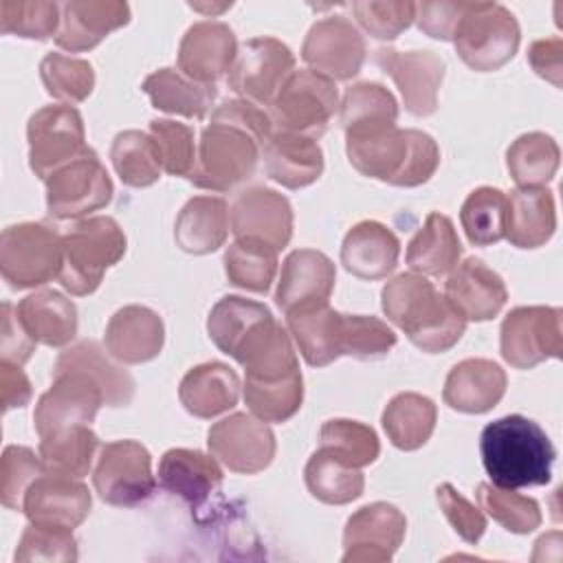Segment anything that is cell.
<instances>
[{
  "label": "cell",
  "mask_w": 563,
  "mask_h": 563,
  "mask_svg": "<svg viewBox=\"0 0 563 563\" xmlns=\"http://www.w3.org/2000/svg\"><path fill=\"white\" fill-rule=\"evenodd\" d=\"M273 134L268 112L246 99H227L202 130L189 180L209 191H229L246 183L262 158V145Z\"/></svg>",
  "instance_id": "obj_1"
},
{
  "label": "cell",
  "mask_w": 563,
  "mask_h": 563,
  "mask_svg": "<svg viewBox=\"0 0 563 563\" xmlns=\"http://www.w3.org/2000/svg\"><path fill=\"white\" fill-rule=\"evenodd\" d=\"M345 152L358 174L396 187H418L440 165V147L433 136L398 125L345 132Z\"/></svg>",
  "instance_id": "obj_2"
},
{
  "label": "cell",
  "mask_w": 563,
  "mask_h": 563,
  "mask_svg": "<svg viewBox=\"0 0 563 563\" xmlns=\"http://www.w3.org/2000/svg\"><path fill=\"white\" fill-rule=\"evenodd\" d=\"M479 453L490 482L512 490L548 484L556 457L548 433L519 413L486 424L479 438Z\"/></svg>",
  "instance_id": "obj_3"
},
{
  "label": "cell",
  "mask_w": 563,
  "mask_h": 563,
  "mask_svg": "<svg viewBox=\"0 0 563 563\" xmlns=\"http://www.w3.org/2000/svg\"><path fill=\"white\" fill-rule=\"evenodd\" d=\"M385 317L429 354L451 350L466 330V319L418 273H400L380 292Z\"/></svg>",
  "instance_id": "obj_4"
},
{
  "label": "cell",
  "mask_w": 563,
  "mask_h": 563,
  "mask_svg": "<svg viewBox=\"0 0 563 563\" xmlns=\"http://www.w3.org/2000/svg\"><path fill=\"white\" fill-rule=\"evenodd\" d=\"M64 262L59 284L70 295H90L99 288L103 273L125 255V233L110 216H92L75 222L62 235Z\"/></svg>",
  "instance_id": "obj_5"
},
{
  "label": "cell",
  "mask_w": 563,
  "mask_h": 563,
  "mask_svg": "<svg viewBox=\"0 0 563 563\" xmlns=\"http://www.w3.org/2000/svg\"><path fill=\"white\" fill-rule=\"evenodd\" d=\"M451 42L468 68L490 73L515 57L521 42V29L517 18L504 4L468 2Z\"/></svg>",
  "instance_id": "obj_6"
},
{
  "label": "cell",
  "mask_w": 563,
  "mask_h": 563,
  "mask_svg": "<svg viewBox=\"0 0 563 563\" xmlns=\"http://www.w3.org/2000/svg\"><path fill=\"white\" fill-rule=\"evenodd\" d=\"M62 235L51 224L20 222L7 227L0 235V271L15 290L53 282L62 273Z\"/></svg>",
  "instance_id": "obj_7"
},
{
  "label": "cell",
  "mask_w": 563,
  "mask_h": 563,
  "mask_svg": "<svg viewBox=\"0 0 563 563\" xmlns=\"http://www.w3.org/2000/svg\"><path fill=\"white\" fill-rule=\"evenodd\" d=\"M339 110V92L332 79L306 68L295 70L273 103L268 117L273 132L319 139Z\"/></svg>",
  "instance_id": "obj_8"
},
{
  "label": "cell",
  "mask_w": 563,
  "mask_h": 563,
  "mask_svg": "<svg viewBox=\"0 0 563 563\" xmlns=\"http://www.w3.org/2000/svg\"><path fill=\"white\" fill-rule=\"evenodd\" d=\"M561 308L519 306L512 308L499 330V350L506 363L517 369H532L563 352Z\"/></svg>",
  "instance_id": "obj_9"
},
{
  "label": "cell",
  "mask_w": 563,
  "mask_h": 563,
  "mask_svg": "<svg viewBox=\"0 0 563 563\" xmlns=\"http://www.w3.org/2000/svg\"><path fill=\"white\" fill-rule=\"evenodd\" d=\"M26 139L29 165L42 180L90 150L86 145L84 119L79 110L68 103L44 106L31 114Z\"/></svg>",
  "instance_id": "obj_10"
},
{
  "label": "cell",
  "mask_w": 563,
  "mask_h": 563,
  "mask_svg": "<svg viewBox=\"0 0 563 563\" xmlns=\"http://www.w3.org/2000/svg\"><path fill=\"white\" fill-rule=\"evenodd\" d=\"M295 73L292 51L275 37H251L238 46L227 84L240 99L271 106L286 79Z\"/></svg>",
  "instance_id": "obj_11"
},
{
  "label": "cell",
  "mask_w": 563,
  "mask_h": 563,
  "mask_svg": "<svg viewBox=\"0 0 563 563\" xmlns=\"http://www.w3.org/2000/svg\"><path fill=\"white\" fill-rule=\"evenodd\" d=\"M92 484L97 495L110 506L130 508L145 501L156 488L150 451L136 440L103 444Z\"/></svg>",
  "instance_id": "obj_12"
},
{
  "label": "cell",
  "mask_w": 563,
  "mask_h": 563,
  "mask_svg": "<svg viewBox=\"0 0 563 563\" xmlns=\"http://www.w3.org/2000/svg\"><path fill=\"white\" fill-rule=\"evenodd\" d=\"M46 209L57 220L84 218L112 200V180L99 156L88 150L46 180Z\"/></svg>",
  "instance_id": "obj_13"
},
{
  "label": "cell",
  "mask_w": 563,
  "mask_h": 563,
  "mask_svg": "<svg viewBox=\"0 0 563 563\" xmlns=\"http://www.w3.org/2000/svg\"><path fill=\"white\" fill-rule=\"evenodd\" d=\"M211 455L229 471L253 475L264 471L277 451L271 427L251 413H231L207 433Z\"/></svg>",
  "instance_id": "obj_14"
},
{
  "label": "cell",
  "mask_w": 563,
  "mask_h": 563,
  "mask_svg": "<svg viewBox=\"0 0 563 563\" xmlns=\"http://www.w3.org/2000/svg\"><path fill=\"white\" fill-rule=\"evenodd\" d=\"M365 53L361 31L345 15H330L314 22L301 46V59L310 70L332 81H347L358 75Z\"/></svg>",
  "instance_id": "obj_15"
},
{
  "label": "cell",
  "mask_w": 563,
  "mask_h": 563,
  "mask_svg": "<svg viewBox=\"0 0 563 563\" xmlns=\"http://www.w3.org/2000/svg\"><path fill=\"white\" fill-rule=\"evenodd\" d=\"M106 405L103 391L95 378L84 372H64L53 376V385L44 391L33 411V424L40 438L75 424H90Z\"/></svg>",
  "instance_id": "obj_16"
},
{
  "label": "cell",
  "mask_w": 563,
  "mask_h": 563,
  "mask_svg": "<svg viewBox=\"0 0 563 563\" xmlns=\"http://www.w3.org/2000/svg\"><path fill=\"white\" fill-rule=\"evenodd\" d=\"M407 532L405 515L387 504L374 501L358 508L343 530V563H385L400 548Z\"/></svg>",
  "instance_id": "obj_17"
},
{
  "label": "cell",
  "mask_w": 563,
  "mask_h": 563,
  "mask_svg": "<svg viewBox=\"0 0 563 563\" xmlns=\"http://www.w3.org/2000/svg\"><path fill=\"white\" fill-rule=\"evenodd\" d=\"M376 66L387 73L402 95L405 108L416 117H429L438 108V90L444 79V62L431 51H396L383 46L374 53Z\"/></svg>",
  "instance_id": "obj_18"
},
{
  "label": "cell",
  "mask_w": 563,
  "mask_h": 563,
  "mask_svg": "<svg viewBox=\"0 0 563 563\" xmlns=\"http://www.w3.org/2000/svg\"><path fill=\"white\" fill-rule=\"evenodd\" d=\"M229 224L235 240H260L282 251L292 238V207L275 189L249 187L233 198Z\"/></svg>",
  "instance_id": "obj_19"
},
{
  "label": "cell",
  "mask_w": 563,
  "mask_h": 563,
  "mask_svg": "<svg viewBox=\"0 0 563 563\" xmlns=\"http://www.w3.org/2000/svg\"><path fill=\"white\" fill-rule=\"evenodd\" d=\"M92 497L79 477L44 471L24 493L22 512L31 523L73 530L88 517Z\"/></svg>",
  "instance_id": "obj_20"
},
{
  "label": "cell",
  "mask_w": 563,
  "mask_h": 563,
  "mask_svg": "<svg viewBox=\"0 0 563 563\" xmlns=\"http://www.w3.org/2000/svg\"><path fill=\"white\" fill-rule=\"evenodd\" d=\"M336 282L332 260L314 249H297L286 255L277 282L275 301L284 314L328 303Z\"/></svg>",
  "instance_id": "obj_21"
},
{
  "label": "cell",
  "mask_w": 563,
  "mask_h": 563,
  "mask_svg": "<svg viewBox=\"0 0 563 563\" xmlns=\"http://www.w3.org/2000/svg\"><path fill=\"white\" fill-rule=\"evenodd\" d=\"M238 55V42L229 24L202 20L187 29L178 46V70L198 81L213 84L229 73Z\"/></svg>",
  "instance_id": "obj_22"
},
{
  "label": "cell",
  "mask_w": 563,
  "mask_h": 563,
  "mask_svg": "<svg viewBox=\"0 0 563 563\" xmlns=\"http://www.w3.org/2000/svg\"><path fill=\"white\" fill-rule=\"evenodd\" d=\"M249 380H279L301 372L290 332L271 314L260 321L231 354Z\"/></svg>",
  "instance_id": "obj_23"
},
{
  "label": "cell",
  "mask_w": 563,
  "mask_h": 563,
  "mask_svg": "<svg viewBox=\"0 0 563 563\" xmlns=\"http://www.w3.org/2000/svg\"><path fill=\"white\" fill-rule=\"evenodd\" d=\"M444 297L466 321H488L504 308L508 290L493 268L477 257H468L449 273Z\"/></svg>",
  "instance_id": "obj_24"
},
{
  "label": "cell",
  "mask_w": 563,
  "mask_h": 563,
  "mask_svg": "<svg viewBox=\"0 0 563 563\" xmlns=\"http://www.w3.org/2000/svg\"><path fill=\"white\" fill-rule=\"evenodd\" d=\"M103 341L119 363L139 365L158 356L165 343V325L152 308L130 303L110 317Z\"/></svg>",
  "instance_id": "obj_25"
},
{
  "label": "cell",
  "mask_w": 563,
  "mask_h": 563,
  "mask_svg": "<svg viewBox=\"0 0 563 563\" xmlns=\"http://www.w3.org/2000/svg\"><path fill=\"white\" fill-rule=\"evenodd\" d=\"M130 22L128 2L119 0H70L62 4V24L55 44L70 53L95 48L112 31Z\"/></svg>",
  "instance_id": "obj_26"
},
{
  "label": "cell",
  "mask_w": 563,
  "mask_h": 563,
  "mask_svg": "<svg viewBox=\"0 0 563 563\" xmlns=\"http://www.w3.org/2000/svg\"><path fill=\"white\" fill-rule=\"evenodd\" d=\"M506 372L488 358H464L451 367L442 398L462 413H484L506 394Z\"/></svg>",
  "instance_id": "obj_27"
},
{
  "label": "cell",
  "mask_w": 563,
  "mask_h": 563,
  "mask_svg": "<svg viewBox=\"0 0 563 563\" xmlns=\"http://www.w3.org/2000/svg\"><path fill=\"white\" fill-rule=\"evenodd\" d=\"M400 255V242L389 227L376 220L354 224L341 244V264L361 279H383L394 273Z\"/></svg>",
  "instance_id": "obj_28"
},
{
  "label": "cell",
  "mask_w": 563,
  "mask_h": 563,
  "mask_svg": "<svg viewBox=\"0 0 563 563\" xmlns=\"http://www.w3.org/2000/svg\"><path fill=\"white\" fill-rule=\"evenodd\" d=\"M268 178L286 189H301L323 174V152L314 139L288 132H273L262 145Z\"/></svg>",
  "instance_id": "obj_29"
},
{
  "label": "cell",
  "mask_w": 563,
  "mask_h": 563,
  "mask_svg": "<svg viewBox=\"0 0 563 563\" xmlns=\"http://www.w3.org/2000/svg\"><path fill=\"white\" fill-rule=\"evenodd\" d=\"M158 484L185 499L200 506L222 486V468L216 457L196 449H169L158 464Z\"/></svg>",
  "instance_id": "obj_30"
},
{
  "label": "cell",
  "mask_w": 563,
  "mask_h": 563,
  "mask_svg": "<svg viewBox=\"0 0 563 563\" xmlns=\"http://www.w3.org/2000/svg\"><path fill=\"white\" fill-rule=\"evenodd\" d=\"M178 398L191 416L209 420L238 405L240 378L220 361L200 363L183 376Z\"/></svg>",
  "instance_id": "obj_31"
},
{
  "label": "cell",
  "mask_w": 563,
  "mask_h": 563,
  "mask_svg": "<svg viewBox=\"0 0 563 563\" xmlns=\"http://www.w3.org/2000/svg\"><path fill=\"white\" fill-rule=\"evenodd\" d=\"M286 325L308 365L323 367L343 356V312L328 303L286 314Z\"/></svg>",
  "instance_id": "obj_32"
},
{
  "label": "cell",
  "mask_w": 563,
  "mask_h": 563,
  "mask_svg": "<svg viewBox=\"0 0 563 563\" xmlns=\"http://www.w3.org/2000/svg\"><path fill=\"white\" fill-rule=\"evenodd\" d=\"M108 354L97 341H79L57 356L53 376L64 372H84L99 383L108 407H125L134 398V378L123 369V365L114 363V356Z\"/></svg>",
  "instance_id": "obj_33"
},
{
  "label": "cell",
  "mask_w": 563,
  "mask_h": 563,
  "mask_svg": "<svg viewBox=\"0 0 563 563\" xmlns=\"http://www.w3.org/2000/svg\"><path fill=\"white\" fill-rule=\"evenodd\" d=\"M506 238L517 249L543 246L556 229L554 196L545 187H517L506 196Z\"/></svg>",
  "instance_id": "obj_34"
},
{
  "label": "cell",
  "mask_w": 563,
  "mask_h": 563,
  "mask_svg": "<svg viewBox=\"0 0 563 563\" xmlns=\"http://www.w3.org/2000/svg\"><path fill=\"white\" fill-rule=\"evenodd\" d=\"M15 312L35 343L64 347L77 336V308L59 290L31 292L15 306Z\"/></svg>",
  "instance_id": "obj_35"
},
{
  "label": "cell",
  "mask_w": 563,
  "mask_h": 563,
  "mask_svg": "<svg viewBox=\"0 0 563 563\" xmlns=\"http://www.w3.org/2000/svg\"><path fill=\"white\" fill-rule=\"evenodd\" d=\"M229 209L218 196H196L185 202L176 218V244L191 255L218 251L229 235Z\"/></svg>",
  "instance_id": "obj_36"
},
{
  "label": "cell",
  "mask_w": 563,
  "mask_h": 563,
  "mask_svg": "<svg viewBox=\"0 0 563 563\" xmlns=\"http://www.w3.org/2000/svg\"><path fill=\"white\" fill-rule=\"evenodd\" d=\"M462 257V244L453 222L438 211H431L422 229L407 246V264L418 275H449Z\"/></svg>",
  "instance_id": "obj_37"
},
{
  "label": "cell",
  "mask_w": 563,
  "mask_h": 563,
  "mask_svg": "<svg viewBox=\"0 0 563 563\" xmlns=\"http://www.w3.org/2000/svg\"><path fill=\"white\" fill-rule=\"evenodd\" d=\"M141 88L156 110L189 119H205L218 95L213 84H198L174 68L150 73Z\"/></svg>",
  "instance_id": "obj_38"
},
{
  "label": "cell",
  "mask_w": 563,
  "mask_h": 563,
  "mask_svg": "<svg viewBox=\"0 0 563 563\" xmlns=\"http://www.w3.org/2000/svg\"><path fill=\"white\" fill-rule=\"evenodd\" d=\"M438 420V409L431 398L402 391L396 394L383 411V429L389 442L400 451H416L431 438Z\"/></svg>",
  "instance_id": "obj_39"
},
{
  "label": "cell",
  "mask_w": 563,
  "mask_h": 563,
  "mask_svg": "<svg viewBox=\"0 0 563 563\" xmlns=\"http://www.w3.org/2000/svg\"><path fill=\"white\" fill-rule=\"evenodd\" d=\"M97 449L99 438L90 424H75L40 438V460L44 471L79 479L90 473Z\"/></svg>",
  "instance_id": "obj_40"
},
{
  "label": "cell",
  "mask_w": 563,
  "mask_h": 563,
  "mask_svg": "<svg viewBox=\"0 0 563 563\" xmlns=\"http://www.w3.org/2000/svg\"><path fill=\"white\" fill-rule=\"evenodd\" d=\"M559 161L556 141L543 132L521 134L506 152V165L517 187H545L554 178Z\"/></svg>",
  "instance_id": "obj_41"
},
{
  "label": "cell",
  "mask_w": 563,
  "mask_h": 563,
  "mask_svg": "<svg viewBox=\"0 0 563 563\" xmlns=\"http://www.w3.org/2000/svg\"><path fill=\"white\" fill-rule=\"evenodd\" d=\"M303 479L314 499L332 506H343L358 499L365 488V477L361 468L339 462L323 449L310 455Z\"/></svg>",
  "instance_id": "obj_42"
},
{
  "label": "cell",
  "mask_w": 563,
  "mask_h": 563,
  "mask_svg": "<svg viewBox=\"0 0 563 563\" xmlns=\"http://www.w3.org/2000/svg\"><path fill=\"white\" fill-rule=\"evenodd\" d=\"M224 273L238 288L266 295L277 273V251L260 240L240 238L224 251Z\"/></svg>",
  "instance_id": "obj_43"
},
{
  "label": "cell",
  "mask_w": 563,
  "mask_h": 563,
  "mask_svg": "<svg viewBox=\"0 0 563 563\" xmlns=\"http://www.w3.org/2000/svg\"><path fill=\"white\" fill-rule=\"evenodd\" d=\"M273 312L260 303V301H251L238 295H229L222 297L209 312L207 319V332L209 339L213 341V345L224 352V354H233L235 347L240 345V341L266 317H271Z\"/></svg>",
  "instance_id": "obj_44"
},
{
  "label": "cell",
  "mask_w": 563,
  "mask_h": 563,
  "mask_svg": "<svg viewBox=\"0 0 563 563\" xmlns=\"http://www.w3.org/2000/svg\"><path fill=\"white\" fill-rule=\"evenodd\" d=\"M339 108L341 125L345 132L378 125H396L398 121L396 97L383 84L376 81H358L350 86Z\"/></svg>",
  "instance_id": "obj_45"
},
{
  "label": "cell",
  "mask_w": 563,
  "mask_h": 563,
  "mask_svg": "<svg viewBox=\"0 0 563 563\" xmlns=\"http://www.w3.org/2000/svg\"><path fill=\"white\" fill-rule=\"evenodd\" d=\"M110 161L121 183L130 187H150L163 172L152 136L141 130L119 132L110 147Z\"/></svg>",
  "instance_id": "obj_46"
},
{
  "label": "cell",
  "mask_w": 563,
  "mask_h": 563,
  "mask_svg": "<svg viewBox=\"0 0 563 563\" xmlns=\"http://www.w3.org/2000/svg\"><path fill=\"white\" fill-rule=\"evenodd\" d=\"M506 211L508 200L501 189H473L460 209V222L468 242L475 246H488L506 238Z\"/></svg>",
  "instance_id": "obj_47"
},
{
  "label": "cell",
  "mask_w": 563,
  "mask_h": 563,
  "mask_svg": "<svg viewBox=\"0 0 563 563\" xmlns=\"http://www.w3.org/2000/svg\"><path fill=\"white\" fill-rule=\"evenodd\" d=\"M244 402L249 411L264 422L290 420L303 402L301 372L279 380H249L244 378Z\"/></svg>",
  "instance_id": "obj_48"
},
{
  "label": "cell",
  "mask_w": 563,
  "mask_h": 563,
  "mask_svg": "<svg viewBox=\"0 0 563 563\" xmlns=\"http://www.w3.org/2000/svg\"><path fill=\"white\" fill-rule=\"evenodd\" d=\"M319 442H321L319 449H323L339 462L354 468H363L372 464L380 453V442L376 431L363 422L345 420V418H334L323 422L319 431Z\"/></svg>",
  "instance_id": "obj_49"
},
{
  "label": "cell",
  "mask_w": 563,
  "mask_h": 563,
  "mask_svg": "<svg viewBox=\"0 0 563 563\" xmlns=\"http://www.w3.org/2000/svg\"><path fill=\"white\" fill-rule=\"evenodd\" d=\"M475 495L482 510L508 532L528 534L541 526V508L532 497L484 482L477 486Z\"/></svg>",
  "instance_id": "obj_50"
},
{
  "label": "cell",
  "mask_w": 563,
  "mask_h": 563,
  "mask_svg": "<svg viewBox=\"0 0 563 563\" xmlns=\"http://www.w3.org/2000/svg\"><path fill=\"white\" fill-rule=\"evenodd\" d=\"M40 77L46 92L53 99L70 103H79L90 97L95 88V70L90 62L62 55V53H46L40 64Z\"/></svg>",
  "instance_id": "obj_51"
},
{
  "label": "cell",
  "mask_w": 563,
  "mask_h": 563,
  "mask_svg": "<svg viewBox=\"0 0 563 563\" xmlns=\"http://www.w3.org/2000/svg\"><path fill=\"white\" fill-rule=\"evenodd\" d=\"M62 24V4L46 0H2L0 31L26 40H48Z\"/></svg>",
  "instance_id": "obj_52"
},
{
  "label": "cell",
  "mask_w": 563,
  "mask_h": 563,
  "mask_svg": "<svg viewBox=\"0 0 563 563\" xmlns=\"http://www.w3.org/2000/svg\"><path fill=\"white\" fill-rule=\"evenodd\" d=\"M150 136L154 141L161 167L169 176H187L196 165V141L194 130L187 123L172 119H154L150 121Z\"/></svg>",
  "instance_id": "obj_53"
},
{
  "label": "cell",
  "mask_w": 563,
  "mask_h": 563,
  "mask_svg": "<svg viewBox=\"0 0 563 563\" xmlns=\"http://www.w3.org/2000/svg\"><path fill=\"white\" fill-rule=\"evenodd\" d=\"M44 473L40 453L29 446L11 444L2 453L0 462V499L11 510H22L26 488Z\"/></svg>",
  "instance_id": "obj_54"
},
{
  "label": "cell",
  "mask_w": 563,
  "mask_h": 563,
  "mask_svg": "<svg viewBox=\"0 0 563 563\" xmlns=\"http://www.w3.org/2000/svg\"><path fill=\"white\" fill-rule=\"evenodd\" d=\"M18 563H31V561H77V541L73 537V530L55 528V526H40L31 523L24 528L18 550H15Z\"/></svg>",
  "instance_id": "obj_55"
},
{
  "label": "cell",
  "mask_w": 563,
  "mask_h": 563,
  "mask_svg": "<svg viewBox=\"0 0 563 563\" xmlns=\"http://www.w3.org/2000/svg\"><path fill=\"white\" fill-rule=\"evenodd\" d=\"M356 22L376 40H396L416 20V2H352Z\"/></svg>",
  "instance_id": "obj_56"
},
{
  "label": "cell",
  "mask_w": 563,
  "mask_h": 563,
  "mask_svg": "<svg viewBox=\"0 0 563 563\" xmlns=\"http://www.w3.org/2000/svg\"><path fill=\"white\" fill-rule=\"evenodd\" d=\"M435 497L451 528L466 543H477L486 530L484 512L477 506H473L466 497H462L451 484H440L435 488Z\"/></svg>",
  "instance_id": "obj_57"
},
{
  "label": "cell",
  "mask_w": 563,
  "mask_h": 563,
  "mask_svg": "<svg viewBox=\"0 0 563 563\" xmlns=\"http://www.w3.org/2000/svg\"><path fill=\"white\" fill-rule=\"evenodd\" d=\"M468 2L462 0H440V2H420L416 4V22L422 33L433 40H453L460 18L464 15Z\"/></svg>",
  "instance_id": "obj_58"
},
{
  "label": "cell",
  "mask_w": 563,
  "mask_h": 563,
  "mask_svg": "<svg viewBox=\"0 0 563 563\" xmlns=\"http://www.w3.org/2000/svg\"><path fill=\"white\" fill-rule=\"evenodd\" d=\"M35 350V341L29 336V332L22 328L15 306L9 301L2 303V336H0V352L2 361L11 363H26Z\"/></svg>",
  "instance_id": "obj_59"
},
{
  "label": "cell",
  "mask_w": 563,
  "mask_h": 563,
  "mask_svg": "<svg viewBox=\"0 0 563 563\" xmlns=\"http://www.w3.org/2000/svg\"><path fill=\"white\" fill-rule=\"evenodd\" d=\"M528 62L532 70L545 81H550L554 88L563 86V40L561 37L534 40L528 46Z\"/></svg>",
  "instance_id": "obj_60"
},
{
  "label": "cell",
  "mask_w": 563,
  "mask_h": 563,
  "mask_svg": "<svg viewBox=\"0 0 563 563\" xmlns=\"http://www.w3.org/2000/svg\"><path fill=\"white\" fill-rule=\"evenodd\" d=\"M0 391H2V409L9 411L13 407H24L31 396V380L22 372L18 363L0 361Z\"/></svg>",
  "instance_id": "obj_61"
}]
</instances>
